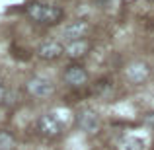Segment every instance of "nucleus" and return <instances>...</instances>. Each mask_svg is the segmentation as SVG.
<instances>
[{
    "mask_svg": "<svg viewBox=\"0 0 154 150\" xmlns=\"http://www.w3.org/2000/svg\"><path fill=\"white\" fill-rule=\"evenodd\" d=\"M117 150H146V142H144V139H140V136L127 135V136H123V139H119Z\"/></svg>",
    "mask_w": 154,
    "mask_h": 150,
    "instance_id": "nucleus-10",
    "label": "nucleus"
},
{
    "mask_svg": "<svg viewBox=\"0 0 154 150\" xmlns=\"http://www.w3.org/2000/svg\"><path fill=\"white\" fill-rule=\"evenodd\" d=\"M37 131L47 139H55L64 131V125L57 113H43L37 119Z\"/></svg>",
    "mask_w": 154,
    "mask_h": 150,
    "instance_id": "nucleus-5",
    "label": "nucleus"
},
{
    "mask_svg": "<svg viewBox=\"0 0 154 150\" xmlns=\"http://www.w3.org/2000/svg\"><path fill=\"white\" fill-rule=\"evenodd\" d=\"M64 45V57L70 60H80L90 53V41L88 39H80V41H68L63 43Z\"/></svg>",
    "mask_w": 154,
    "mask_h": 150,
    "instance_id": "nucleus-9",
    "label": "nucleus"
},
{
    "mask_svg": "<svg viewBox=\"0 0 154 150\" xmlns=\"http://www.w3.org/2000/svg\"><path fill=\"white\" fill-rule=\"evenodd\" d=\"M144 123H146L148 127L154 129V109H152V111H148L146 115H144Z\"/></svg>",
    "mask_w": 154,
    "mask_h": 150,
    "instance_id": "nucleus-12",
    "label": "nucleus"
},
{
    "mask_svg": "<svg viewBox=\"0 0 154 150\" xmlns=\"http://www.w3.org/2000/svg\"><path fill=\"white\" fill-rule=\"evenodd\" d=\"M35 55H37V59L47 60V63L49 60H57L64 55V45L60 41H55V39H47V41L39 43Z\"/></svg>",
    "mask_w": 154,
    "mask_h": 150,
    "instance_id": "nucleus-8",
    "label": "nucleus"
},
{
    "mask_svg": "<svg viewBox=\"0 0 154 150\" xmlns=\"http://www.w3.org/2000/svg\"><path fill=\"white\" fill-rule=\"evenodd\" d=\"M152 74V68L146 60H131L123 68V78L131 86H143Z\"/></svg>",
    "mask_w": 154,
    "mask_h": 150,
    "instance_id": "nucleus-2",
    "label": "nucleus"
},
{
    "mask_svg": "<svg viewBox=\"0 0 154 150\" xmlns=\"http://www.w3.org/2000/svg\"><path fill=\"white\" fill-rule=\"evenodd\" d=\"M63 80H64V84L70 86V88H84L88 84V80H90V74H88V70L82 66V64L72 63V64H68V66L64 68Z\"/></svg>",
    "mask_w": 154,
    "mask_h": 150,
    "instance_id": "nucleus-7",
    "label": "nucleus"
},
{
    "mask_svg": "<svg viewBox=\"0 0 154 150\" xmlns=\"http://www.w3.org/2000/svg\"><path fill=\"white\" fill-rule=\"evenodd\" d=\"M26 14L31 22L39 26H55L63 20V8L55 4H45V2H33L26 8Z\"/></svg>",
    "mask_w": 154,
    "mask_h": 150,
    "instance_id": "nucleus-1",
    "label": "nucleus"
},
{
    "mask_svg": "<svg viewBox=\"0 0 154 150\" xmlns=\"http://www.w3.org/2000/svg\"><path fill=\"white\" fill-rule=\"evenodd\" d=\"M74 125L86 135H96L102 129V115L92 107H84L74 115Z\"/></svg>",
    "mask_w": 154,
    "mask_h": 150,
    "instance_id": "nucleus-4",
    "label": "nucleus"
},
{
    "mask_svg": "<svg viewBox=\"0 0 154 150\" xmlns=\"http://www.w3.org/2000/svg\"><path fill=\"white\" fill-rule=\"evenodd\" d=\"M57 86L47 76H31L26 82V92L35 99H49L55 94Z\"/></svg>",
    "mask_w": 154,
    "mask_h": 150,
    "instance_id": "nucleus-3",
    "label": "nucleus"
},
{
    "mask_svg": "<svg viewBox=\"0 0 154 150\" xmlns=\"http://www.w3.org/2000/svg\"><path fill=\"white\" fill-rule=\"evenodd\" d=\"M6 94H8L6 84H4V82H2V78H0V103H2V101L6 99Z\"/></svg>",
    "mask_w": 154,
    "mask_h": 150,
    "instance_id": "nucleus-13",
    "label": "nucleus"
},
{
    "mask_svg": "<svg viewBox=\"0 0 154 150\" xmlns=\"http://www.w3.org/2000/svg\"><path fill=\"white\" fill-rule=\"evenodd\" d=\"M92 31V26L86 22V20H72L66 26L63 27L60 35H63L64 43L68 41H80V39H86Z\"/></svg>",
    "mask_w": 154,
    "mask_h": 150,
    "instance_id": "nucleus-6",
    "label": "nucleus"
},
{
    "mask_svg": "<svg viewBox=\"0 0 154 150\" xmlns=\"http://www.w3.org/2000/svg\"><path fill=\"white\" fill-rule=\"evenodd\" d=\"M16 148V136L10 131H0V150H14Z\"/></svg>",
    "mask_w": 154,
    "mask_h": 150,
    "instance_id": "nucleus-11",
    "label": "nucleus"
}]
</instances>
